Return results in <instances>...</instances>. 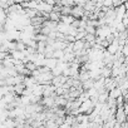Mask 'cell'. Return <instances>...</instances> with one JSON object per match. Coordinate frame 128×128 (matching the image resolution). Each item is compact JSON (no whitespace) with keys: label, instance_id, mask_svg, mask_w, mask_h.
Instances as JSON below:
<instances>
[{"label":"cell","instance_id":"3","mask_svg":"<svg viewBox=\"0 0 128 128\" xmlns=\"http://www.w3.org/2000/svg\"><path fill=\"white\" fill-rule=\"evenodd\" d=\"M120 96H123V93H122V90L119 89V87H116V88H113V89L109 90V98L117 99V98L120 97Z\"/></svg>","mask_w":128,"mask_h":128},{"label":"cell","instance_id":"1","mask_svg":"<svg viewBox=\"0 0 128 128\" xmlns=\"http://www.w3.org/2000/svg\"><path fill=\"white\" fill-rule=\"evenodd\" d=\"M114 118H116V122H117V123H120V124L124 123V122H127V114H126L123 107H117Z\"/></svg>","mask_w":128,"mask_h":128},{"label":"cell","instance_id":"2","mask_svg":"<svg viewBox=\"0 0 128 128\" xmlns=\"http://www.w3.org/2000/svg\"><path fill=\"white\" fill-rule=\"evenodd\" d=\"M74 22H76V18H74L72 14H69V15H62V16H60V23H63V24L72 25Z\"/></svg>","mask_w":128,"mask_h":128}]
</instances>
